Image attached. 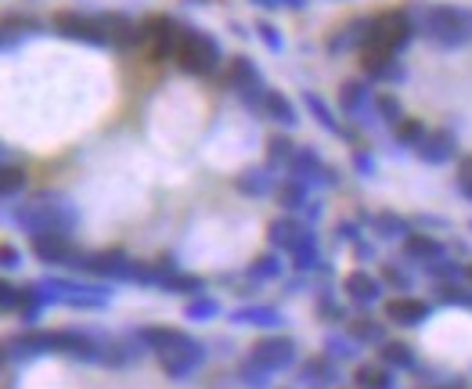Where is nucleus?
Listing matches in <instances>:
<instances>
[{
  "instance_id": "obj_39",
  "label": "nucleus",
  "mask_w": 472,
  "mask_h": 389,
  "mask_svg": "<svg viewBox=\"0 0 472 389\" xmlns=\"http://www.w3.org/2000/svg\"><path fill=\"white\" fill-rule=\"evenodd\" d=\"M375 224H379V231H382V235H404V220H397V217H390V213H386V217H379Z\"/></svg>"
},
{
  "instance_id": "obj_22",
  "label": "nucleus",
  "mask_w": 472,
  "mask_h": 389,
  "mask_svg": "<svg viewBox=\"0 0 472 389\" xmlns=\"http://www.w3.org/2000/svg\"><path fill=\"white\" fill-rule=\"evenodd\" d=\"M303 235H307V231H303L296 220H274V224H270V242H274V245L296 249V242H299Z\"/></svg>"
},
{
  "instance_id": "obj_7",
  "label": "nucleus",
  "mask_w": 472,
  "mask_h": 389,
  "mask_svg": "<svg viewBox=\"0 0 472 389\" xmlns=\"http://www.w3.org/2000/svg\"><path fill=\"white\" fill-rule=\"evenodd\" d=\"M415 148H419V159H422V162L444 166V162H451V159L458 155V137H455L451 130H433V134H426Z\"/></svg>"
},
{
  "instance_id": "obj_28",
  "label": "nucleus",
  "mask_w": 472,
  "mask_h": 389,
  "mask_svg": "<svg viewBox=\"0 0 472 389\" xmlns=\"http://www.w3.org/2000/svg\"><path fill=\"white\" fill-rule=\"evenodd\" d=\"M393 134H397V141H401V144H411V148H415V144L426 137V126H422L419 119H408V116H404V119L393 126Z\"/></svg>"
},
{
  "instance_id": "obj_10",
  "label": "nucleus",
  "mask_w": 472,
  "mask_h": 389,
  "mask_svg": "<svg viewBox=\"0 0 472 389\" xmlns=\"http://www.w3.org/2000/svg\"><path fill=\"white\" fill-rule=\"evenodd\" d=\"M386 318H390L393 325L415 329V325H422V321L430 318V303H422V300H415V296H397V300L386 303Z\"/></svg>"
},
{
  "instance_id": "obj_31",
  "label": "nucleus",
  "mask_w": 472,
  "mask_h": 389,
  "mask_svg": "<svg viewBox=\"0 0 472 389\" xmlns=\"http://www.w3.org/2000/svg\"><path fill=\"white\" fill-rule=\"evenodd\" d=\"M278 202H281L285 209L303 206V184H299V181H285V184L278 188Z\"/></svg>"
},
{
  "instance_id": "obj_9",
  "label": "nucleus",
  "mask_w": 472,
  "mask_h": 389,
  "mask_svg": "<svg viewBox=\"0 0 472 389\" xmlns=\"http://www.w3.org/2000/svg\"><path fill=\"white\" fill-rule=\"evenodd\" d=\"M101 18V32H105V47H137L141 43V25H134L127 14H98Z\"/></svg>"
},
{
  "instance_id": "obj_38",
  "label": "nucleus",
  "mask_w": 472,
  "mask_h": 389,
  "mask_svg": "<svg viewBox=\"0 0 472 389\" xmlns=\"http://www.w3.org/2000/svg\"><path fill=\"white\" fill-rule=\"evenodd\" d=\"M430 274H433V278H444V282L451 285V278H462V267H458V264H433Z\"/></svg>"
},
{
  "instance_id": "obj_12",
  "label": "nucleus",
  "mask_w": 472,
  "mask_h": 389,
  "mask_svg": "<svg viewBox=\"0 0 472 389\" xmlns=\"http://www.w3.org/2000/svg\"><path fill=\"white\" fill-rule=\"evenodd\" d=\"M263 79H260V69H256V61L252 58H245V54H238L228 61V87L238 90V94H245V90H252V87H260Z\"/></svg>"
},
{
  "instance_id": "obj_32",
  "label": "nucleus",
  "mask_w": 472,
  "mask_h": 389,
  "mask_svg": "<svg viewBox=\"0 0 472 389\" xmlns=\"http://www.w3.org/2000/svg\"><path fill=\"white\" fill-rule=\"evenodd\" d=\"M354 336H357L361 343H386V332H382V325H375V321H354Z\"/></svg>"
},
{
  "instance_id": "obj_26",
  "label": "nucleus",
  "mask_w": 472,
  "mask_h": 389,
  "mask_svg": "<svg viewBox=\"0 0 472 389\" xmlns=\"http://www.w3.org/2000/svg\"><path fill=\"white\" fill-rule=\"evenodd\" d=\"M357 383H361V389H390V375L379 365H361L357 368Z\"/></svg>"
},
{
  "instance_id": "obj_23",
  "label": "nucleus",
  "mask_w": 472,
  "mask_h": 389,
  "mask_svg": "<svg viewBox=\"0 0 472 389\" xmlns=\"http://www.w3.org/2000/svg\"><path fill=\"white\" fill-rule=\"evenodd\" d=\"M36 29H40V22H33V18H7V22H0V47L11 40H22L25 32H36Z\"/></svg>"
},
{
  "instance_id": "obj_37",
  "label": "nucleus",
  "mask_w": 472,
  "mask_h": 389,
  "mask_svg": "<svg viewBox=\"0 0 472 389\" xmlns=\"http://www.w3.org/2000/svg\"><path fill=\"white\" fill-rule=\"evenodd\" d=\"M252 274H256V278H274V274H278V260H274V256H260V260L252 264Z\"/></svg>"
},
{
  "instance_id": "obj_11",
  "label": "nucleus",
  "mask_w": 472,
  "mask_h": 389,
  "mask_svg": "<svg viewBox=\"0 0 472 389\" xmlns=\"http://www.w3.org/2000/svg\"><path fill=\"white\" fill-rule=\"evenodd\" d=\"M141 339L159 354V357H166V354H177V350H184V347H192L195 339L192 336H184V332H177V329H145L141 332Z\"/></svg>"
},
{
  "instance_id": "obj_15",
  "label": "nucleus",
  "mask_w": 472,
  "mask_h": 389,
  "mask_svg": "<svg viewBox=\"0 0 472 389\" xmlns=\"http://www.w3.org/2000/svg\"><path fill=\"white\" fill-rule=\"evenodd\" d=\"M379 282L368 274V271H354V274H346V296L354 300V303H375L379 300Z\"/></svg>"
},
{
  "instance_id": "obj_1",
  "label": "nucleus",
  "mask_w": 472,
  "mask_h": 389,
  "mask_svg": "<svg viewBox=\"0 0 472 389\" xmlns=\"http://www.w3.org/2000/svg\"><path fill=\"white\" fill-rule=\"evenodd\" d=\"M422 32L430 43H437L444 51L466 47L472 40V11L455 7V4H430L422 11Z\"/></svg>"
},
{
  "instance_id": "obj_43",
  "label": "nucleus",
  "mask_w": 472,
  "mask_h": 389,
  "mask_svg": "<svg viewBox=\"0 0 472 389\" xmlns=\"http://www.w3.org/2000/svg\"><path fill=\"white\" fill-rule=\"evenodd\" d=\"M354 162H357V170H361V173H372V170H375V166H372V159H368L364 152H357V155H354Z\"/></svg>"
},
{
  "instance_id": "obj_8",
  "label": "nucleus",
  "mask_w": 472,
  "mask_h": 389,
  "mask_svg": "<svg viewBox=\"0 0 472 389\" xmlns=\"http://www.w3.org/2000/svg\"><path fill=\"white\" fill-rule=\"evenodd\" d=\"M361 69L372 76V79H386V83H401L404 79V65L386 54V51H375V47H361Z\"/></svg>"
},
{
  "instance_id": "obj_20",
  "label": "nucleus",
  "mask_w": 472,
  "mask_h": 389,
  "mask_svg": "<svg viewBox=\"0 0 472 389\" xmlns=\"http://www.w3.org/2000/svg\"><path fill=\"white\" fill-rule=\"evenodd\" d=\"M303 105L310 108V116H314V119H317V123H321L328 134H346V130L339 126V119L332 116V108H328V105H325V101H321L314 90H307V94H303Z\"/></svg>"
},
{
  "instance_id": "obj_2",
  "label": "nucleus",
  "mask_w": 472,
  "mask_h": 389,
  "mask_svg": "<svg viewBox=\"0 0 472 389\" xmlns=\"http://www.w3.org/2000/svg\"><path fill=\"white\" fill-rule=\"evenodd\" d=\"M411 36H415V22L408 11H382L379 18H368V32L361 47H375L397 58L411 43Z\"/></svg>"
},
{
  "instance_id": "obj_25",
  "label": "nucleus",
  "mask_w": 472,
  "mask_h": 389,
  "mask_svg": "<svg viewBox=\"0 0 472 389\" xmlns=\"http://www.w3.org/2000/svg\"><path fill=\"white\" fill-rule=\"evenodd\" d=\"M238 191H241V195H267V191H270V181H267L263 170H245V173L238 177Z\"/></svg>"
},
{
  "instance_id": "obj_13",
  "label": "nucleus",
  "mask_w": 472,
  "mask_h": 389,
  "mask_svg": "<svg viewBox=\"0 0 472 389\" xmlns=\"http://www.w3.org/2000/svg\"><path fill=\"white\" fill-rule=\"evenodd\" d=\"M260 112H263V116H270L274 123H281L285 130L299 123V112H296V105H292V101H288L281 90H267V97H263V108H260Z\"/></svg>"
},
{
  "instance_id": "obj_42",
  "label": "nucleus",
  "mask_w": 472,
  "mask_h": 389,
  "mask_svg": "<svg viewBox=\"0 0 472 389\" xmlns=\"http://www.w3.org/2000/svg\"><path fill=\"white\" fill-rule=\"evenodd\" d=\"M0 264H4V267H14V264H18L14 245H0Z\"/></svg>"
},
{
  "instance_id": "obj_44",
  "label": "nucleus",
  "mask_w": 472,
  "mask_h": 389,
  "mask_svg": "<svg viewBox=\"0 0 472 389\" xmlns=\"http://www.w3.org/2000/svg\"><path fill=\"white\" fill-rule=\"evenodd\" d=\"M4 307H14V292H11L7 285H0V310H4Z\"/></svg>"
},
{
  "instance_id": "obj_33",
  "label": "nucleus",
  "mask_w": 472,
  "mask_h": 389,
  "mask_svg": "<svg viewBox=\"0 0 472 389\" xmlns=\"http://www.w3.org/2000/svg\"><path fill=\"white\" fill-rule=\"evenodd\" d=\"M256 32H260V40L267 43V51H274V54H278V51L285 47V40H281V32H278V29H274L270 22H256Z\"/></svg>"
},
{
  "instance_id": "obj_35",
  "label": "nucleus",
  "mask_w": 472,
  "mask_h": 389,
  "mask_svg": "<svg viewBox=\"0 0 472 389\" xmlns=\"http://www.w3.org/2000/svg\"><path fill=\"white\" fill-rule=\"evenodd\" d=\"M458 188H462V195L472 199V155H462V159H458Z\"/></svg>"
},
{
  "instance_id": "obj_46",
  "label": "nucleus",
  "mask_w": 472,
  "mask_h": 389,
  "mask_svg": "<svg viewBox=\"0 0 472 389\" xmlns=\"http://www.w3.org/2000/svg\"><path fill=\"white\" fill-rule=\"evenodd\" d=\"M466 274H469V278H472V267H466Z\"/></svg>"
},
{
  "instance_id": "obj_16",
  "label": "nucleus",
  "mask_w": 472,
  "mask_h": 389,
  "mask_svg": "<svg viewBox=\"0 0 472 389\" xmlns=\"http://www.w3.org/2000/svg\"><path fill=\"white\" fill-rule=\"evenodd\" d=\"M203 365V347L199 343H192V347H184V350H177V354H166L163 357V368L170 372V375H188L192 368H199Z\"/></svg>"
},
{
  "instance_id": "obj_24",
  "label": "nucleus",
  "mask_w": 472,
  "mask_h": 389,
  "mask_svg": "<svg viewBox=\"0 0 472 389\" xmlns=\"http://www.w3.org/2000/svg\"><path fill=\"white\" fill-rule=\"evenodd\" d=\"M292 155H296V144L288 141V137H270L267 141V159H270V166H288L292 162Z\"/></svg>"
},
{
  "instance_id": "obj_17",
  "label": "nucleus",
  "mask_w": 472,
  "mask_h": 389,
  "mask_svg": "<svg viewBox=\"0 0 472 389\" xmlns=\"http://www.w3.org/2000/svg\"><path fill=\"white\" fill-rule=\"evenodd\" d=\"M368 101H372L368 83H361V79H346V83L339 87V105H343L346 116H361V108H364Z\"/></svg>"
},
{
  "instance_id": "obj_21",
  "label": "nucleus",
  "mask_w": 472,
  "mask_h": 389,
  "mask_svg": "<svg viewBox=\"0 0 472 389\" xmlns=\"http://www.w3.org/2000/svg\"><path fill=\"white\" fill-rule=\"evenodd\" d=\"M404 249H408V256H415V260H433V256L444 253L440 238H433V235H408Z\"/></svg>"
},
{
  "instance_id": "obj_18",
  "label": "nucleus",
  "mask_w": 472,
  "mask_h": 389,
  "mask_svg": "<svg viewBox=\"0 0 472 389\" xmlns=\"http://www.w3.org/2000/svg\"><path fill=\"white\" fill-rule=\"evenodd\" d=\"M364 32H368V18H357V22H350L346 29H339V32L328 40V51H332V54H339V51L361 47V43H364Z\"/></svg>"
},
{
  "instance_id": "obj_40",
  "label": "nucleus",
  "mask_w": 472,
  "mask_h": 389,
  "mask_svg": "<svg viewBox=\"0 0 472 389\" xmlns=\"http://www.w3.org/2000/svg\"><path fill=\"white\" fill-rule=\"evenodd\" d=\"M213 314H217V307L210 300H199V303L188 307V318H213Z\"/></svg>"
},
{
  "instance_id": "obj_14",
  "label": "nucleus",
  "mask_w": 472,
  "mask_h": 389,
  "mask_svg": "<svg viewBox=\"0 0 472 389\" xmlns=\"http://www.w3.org/2000/svg\"><path fill=\"white\" fill-rule=\"evenodd\" d=\"M33 253H36L40 260H47V264H61V260L69 256V238L58 235V231H40V235L33 238Z\"/></svg>"
},
{
  "instance_id": "obj_36",
  "label": "nucleus",
  "mask_w": 472,
  "mask_h": 389,
  "mask_svg": "<svg viewBox=\"0 0 472 389\" xmlns=\"http://www.w3.org/2000/svg\"><path fill=\"white\" fill-rule=\"evenodd\" d=\"M235 321H256V325H278V314L270 310H238Z\"/></svg>"
},
{
  "instance_id": "obj_34",
  "label": "nucleus",
  "mask_w": 472,
  "mask_h": 389,
  "mask_svg": "<svg viewBox=\"0 0 472 389\" xmlns=\"http://www.w3.org/2000/svg\"><path fill=\"white\" fill-rule=\"evenodd\" d=\"M440 296L444 303H458V307H472V292L458 289V285H440Z\"/></svg>"
},
{
  "instance_id": "obj_30",
  "label": "nucleus",
  "mask_w": 472,
  "mask_h": 389,
  "mask_svg": "<svg viewBox=\"0 0 472 389\" xmlns=\"http://www.w3.org/2000/svg\"><path fill=\"white\" fill-rule=\"evenodd\" d=\"M382 361H386V365H397V368H411V365H415L411 347H404V343H382Z\"/></svg>"
},
{
  "instance_id": "obj_27",
  "label": "nucleus",
  "mask_w": 472,
  "mask_h": 389,
  "mask_svg": "<svg viewBox=\"0 0 472 389\" xmlns=\"http://www.w3.org/2000/svg\"><path fill=\"white\" fill-rule=\"evenodd\" d=\"M375 108H379V116L386 119V123H401L404 119V108H401V97L397 94H375Z\"/></svg>"
},
{
  "instance_id": "obj_29",
  "label": "nucleus",
  "mask_w": 472,
  "mask_h": 389,
  "mask_svg": "<svg viewBox=\"0 0 472 389\" xmlns=\"http://www.w3.org/2000/svg\"><path fill=\"white\" fill-rule=\"evenodd\" d=\"M22 188H25V170H18V166H0V199L14 195V191H22Z\"/></svg>"
},
{
  "instance_id": "obj_6",
  "label": "nucleus",
  "mask_w": 472,
  "mask_h": 389,
  "mask_svg": "<svg viewBox=\"0 0 472 389\" xmlns=\"http://www.w3.org/2000/svg\"><path fill=\"white\" fill-rule=\"evenodd\" d=\"M292 354H296V347H292V339H285V336L260 339V343L252 347V365L263 368V372H278V368H285V365L292 361Z\"/></svg>"
},
{
  "instance_id": "obj_5",
  "label": "nucleus",
  "mask_w": 472,
  "mask_h": 389,
  "mask_svg": "<svg viewBox=\"0 0 472 389\" xmlns=\"http://www.w3.org/2000/svg\"><path fill=\"white\" fill-rule=\"evenodd\" d=\"M177 40H181V25H177L170 14H152V18H145V25H141V43H148L156 58H174Z\"/></svg>"
},
{
  "instance_id": "obj_19",
  "label": "nucleus",
  "mask_w": 472,
  "mask_h": 389,
  "mask_svg": "<svg viewBox=\"0 0 472 389\" xmlns=\"http://www.w3.org/2000/svg\"><path fill=\"white\" fill-rule=\"evenodd\" d=\"M288 170H292V177H296L299 184H307L310 177H317V173H325V166H321V159L314 155V148H296V155H292V162H288Z\"/></svg>"
},
{
  "instance_id": "obj_41",
  "label": "nucleus",
  "mask_w": 472,
  "mask_h": 389,
  "mask_svg": "<svg viewBox=\"0 0 472 389\" xmlns=\"http://www.w3.org/2000/svg\"><path fill=\"white\" fill-rule=\"evenodd\" d=\"M386 282H390V285H397V289H408V285H411V278H408V274H401L397 267H386Z\"/></svg>"
},
{
  "instance_id": "obj_3",
  "label": "nucleus",
  "mask_w": 472,
  "mask_h": 389,
  "mask_svg": "<svg viewBox=\"0 0 472 389\" xmlns=\"http://www.w3.org/2000/svg\"><path fill=\"white\" fill-rule=\"evenodd\" d=\"M177 65L192 76H213L217 65H221V47L210 32L203 29H181V40H177V51H174Z\"/></svg>"
},
{
  "instance_id": "obj_45",
  "label": "nucleus",
  "mask_w": 472,
  "mask_h": 389,
  "mask_svg": "<svg viewBox=\"0 0 472 389\" xmlns=\"http://www.w3.org/2000/svg\"><path fill=\"white\" fill-rule=\"evenodd\" d=\"M274 7H292V11H299L303 7V0H270Z\"/></svg>"
},
{
  "instance_id": "obj_4",
  "label": "nucleus",
  "mask_w": 472,
  "mask_h": 389,
  "mask_svg": "<svg viewBox=\"0 0 472 389\" xmlns=\"http://www.w3.org/2000/svg\"><path fill=\"white\" fill-rule=\"evenodd\" d=\"M54 29L65 40H80L90 47H105V32H101V18L98 14H80V11H58L54 14Z\"/></svg>"
}]
</instances>
